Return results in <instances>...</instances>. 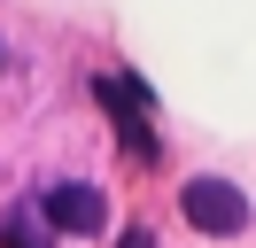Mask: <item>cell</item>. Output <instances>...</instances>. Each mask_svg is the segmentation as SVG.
Listing matches in <instances>:
<instances>
[{
    "mask_svg": "<svg viewBox=\"0 0 256 248\" xmlns=\"http://www.w3.org/2000/svg\"><path fill=\"white\" fill-rule=\"evenodd\" d=\"M178 210H186V225L210 232V240L248 232V194H240L233 178H186V186H178Z\"/></svg>",
    "mask_w": 256,
    "mask_h": 248,
    "instance_id": "cell-1",
    "label": "cell"
},
{
    "mask_svg": "<svg viewBox=\"0 0 256 248\" xmlns=\"http://www.w3.org/2000/svg\"><path fill=\"white\" fill-rule=\"evenodd\" d=\"M101 108H109L116 116V140H124L132 155H140V163H156V132H148V93L132 86V78H101Z\"/></svg>",
    "mask_w": 256,
    "mask_h": 248,
    "instance_id": "cell-2",
    "label": "cell"
},
{
    "mask_svg": "<svg viewBox=\"0 0 256 248\" xmlns=\"http://www.w3.org/2000/svg\"><path fill=\"white\" fill-rule=\"evenodd\" d=\"M39 210H47L54 232H101V225H109V202H101V186H86V178L47 186V194H39Z\"/></svg>",
    "mask_w": 256,
    "mask_h": 248,
    "instance_id": "cell-3",
    "label": "cell"
},
{
    "mask_svg": "<svg viewBox=\"0 0 256 248\" xmlns=\"http://www.w3.org/2000/svg\"><path fill=\"white\" fill-rule=\"evenodd\" d=\"M47 210H8L0 217V248H47Z\"/></svg>",
    "mask_w": 256,
    "mask_h": 248,
    "instance_id": "cell-4",
    "label": "cell"
},
{
    "mask_svg": "<svg viewBox=\"0 0 256 248\" xmlns=\"http://www.w3.org/2000/svg\"><path fill=\"white\" fill-rule=\"evenodd\" d=\"M116 248H156V240H148V225H132V232H124Z\"/></svg>",
    "mask_w": 256,
    "mask_h": 248,
    "instance_id": "cell-5",
    "label": "cell"
},
{
    "mask_svg": "<svg viewBox=\"0 0 256 248\" xmlns=\"http://www.w3.org/2000/svg\"><path fill=\"white\" fill-rule=\"evenodd\" d=\"M0 62H8V54H0Z\"/></svg>",
    "mask_w": 256,
    "mask_h": 248,
    "instance_id": "cell-6",
    "label": "cell"
}]
</instances>
